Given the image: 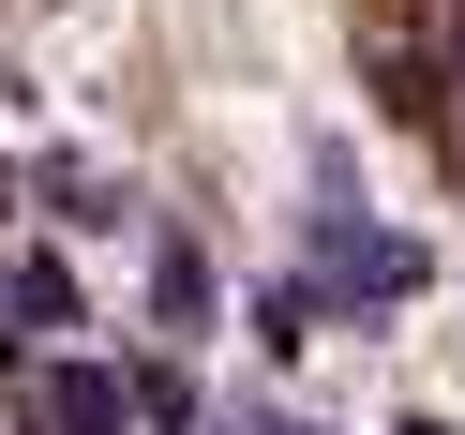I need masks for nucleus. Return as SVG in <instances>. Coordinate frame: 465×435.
Here are the masks:
<instances>
[{"label": "nucleus", "instance_id": "obj_1", "mask_svg": "<svg viewBox=\"0 0 465 435\" xmlns=\"http://www.w3.org/2000/svg\"><path fill=\"white\" fill-rule=\"evenodd\" d=\"M135 420V391L105 361H45V435H121Z\"/></svg>", "mask_w": 465, "mask_h": 435}, {"label": "nucleus", "instance_id": "obj_2", "mask_svg": "<svg viewBox=\"0 0 465 435\" xmlns=\"http://www.w3.org/2000/svg\"><path fill=\"white\" fill-rule=\"evenodd\" d=\"M0 315H15L0 345H31V331H75V271H61V255H15V285H0Z\"/></svg>", "mask_w": 465, "mask_h": 435}, {"label": "nucleus", "instance_id": "obj_3", "mask_svg": "<svg viewBox=\"0 0 465 435\" xmlns=\"http://www.w3.org/2000/svg\"><path fill=\"white\" fill-rule=\"evenodd\" d=\"M151 315H165L181 345L211 331V255H195V241H165V255H151Z\"/></svg>", "mask_w": 465, "mask_h": 435}, {"label": "nucleus", "instance_id": "obj_4", "mask_svg": "<svg viewBox=\"0 0 465 435\" xmlns=\"http://www.w3.org/2000/svg\"><path fill=\"white\" fill-rule=\"evenodd\" d=\"M315 331H331V301H315L301 271H285V285H255V345H315Z\"/></svg>", "mask_w": 465, "mask_h": 435}]
</instances>
